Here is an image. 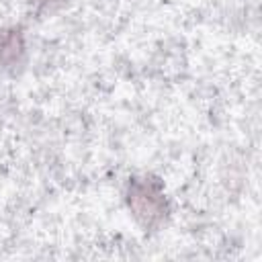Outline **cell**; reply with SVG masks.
Wrapping results in <instances>:
<instances>
[{"instance_id": "7a4b0ae2", "label": "cell", "mask_w": 262, "mask_h": 262, "mask_svg": "<svg viewBox=\"0 0 262 262\" xmlns=\"http://www.w3.org/2000/svg\"><path fill=\"white\" fill-rule=\"evenodd\" d=\"M25 51L23 33L18 29H0V66H14L18 63Z\"/></svg>"}, {"instance_id": "6da1fadb", "label": "cell", "mask_w": 262, "mask_h": 262, "mask_svg": "<svg viewBox=\"0 0 262 262\" xmlns=\"http://www.w3.org/2000/svg\"><path fill=\"white\" fill-rule=\"evenodd\" d=\"M127 207L145 229L160 227L168 217V201L162 182L154 176L131 178L127 186Z\"/></svg>"}]
</instances>
